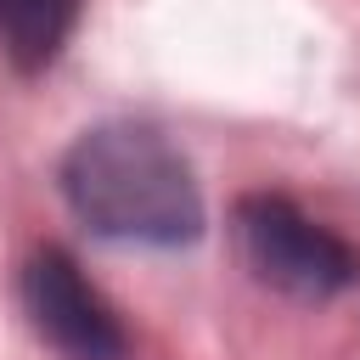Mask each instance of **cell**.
<instances>
[{
	"label": "cell",
	"instance_id": "cell-2",
	"mask_svg": "<svg viewBox=\"0 0 360 360\" xmlns=\"http://www.w3.org/2000/svg\"><path fill=\"white\" fill-rule=\"evenodd\" d=\"M231 236L253 281L281 298L326 304L360 281V253L287 191H242L231 208Z\"/></svg>",
	"mask_w": 360,
	"mask_h": 360
},
{
	"label": "cell",
	"instance_id": "cell-1",
	"mask_svg": "<svg viewBox=\"0 0 360 360\" xmlns=\"http://www.w3.org/2000/svg\"><path fill=\"white\" fill-rule=\"evenodd\" d=\"M56 191L90 236L118 248L174 253L208 231V202L191 158L163 129L135 118L84 129L56 163Z\"/></svg>",
	"mask_w": 360,
	"mask_h": 360
},
{
	"label": "cell",
	"instance_id": "cell-3",
	"mask_svg": "<svg viewBox=\"0 0 360 360\" xmlns=\"http://www.w3.org/2000/svg\"><path fill=\"white\" fill-rule=\"evenodd\" d=\"M17 304L28 332L56 360H129V332L118 309L62 242H39L17 264Z\"/></svg>",
	"mask_w": 360,
	"mask_h": 360
},
{
	"label": "cell",
	"instance_id": "cell-4",
	"mask_svg": "<svg viewBox=\"0 0 360 360\" xmlns=\"http://www.w3.org/2000/svg\"><path fill=\"white\" fill-rule=\"evenodd\" d=\"M90 0H0V62L22 79H39L62 62L84 22Z\"/></svg>",
	"mask_w": 360,
	"mask_h": 360
}]
</instances>
